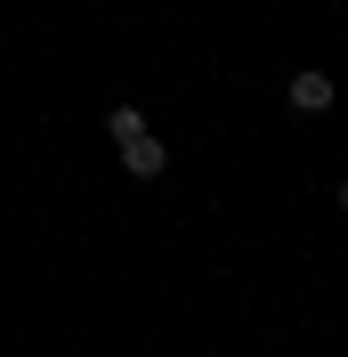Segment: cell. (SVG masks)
Listing matches in <instances>:
<instances>
[{"instance_id":"cell-1","label":"cell","mask_w":348,"mask_h":357,"mask_svg":"<svg viewBox=\"0 0 348 357\" xmlns=\"http://www.w3.org/2000/svg\"><path fill=\"white\" fill-rule=\"evenodd\" d=\"M332 98H340V89H332V73H316V66H300L292 82H283V106L292 114H332Z\"/></svg>"},{"instance_id":"cell-2","label":"cell","mask_w":348,"mask_h":357,"mask_svg":"<svg viewBox=\"0 0 348 357\" xmlns=\"http://www.w3.org/2000/svg\"><path fill=\"white\" fill-rule=\"evenodd\" d=\"M122 171H130V178H162V171H171V146H162V138H130V146H122Z\"/></svg>"},{"instance_id":"cell-3","label":"cell","mask_w":348,"mask_h":357,"mask_svg":"<svg viewBox=\"0 0 348 357\" xmlns=\"http://www.w3.org/2000/svg\"><path fill=\"white\" fill-rule=\"evenodd\" d=\"M106 130H113V146H130V138H146V106H138V98H122V106L106 114Z\"/></svg>"},{"instance_id":"cell-4","label":"cell","mask_w":348,"mask_h":357,"mask_svg":"<svg viewBox=\"0 0 348 357\" xmlns=\"http://www.w3.org/2000/svg\"><path fill=\"white\" fill-rule=\"evenodd\" d=\"M340 211H348V178H340Z\"/></svg>"}]
</instances>
